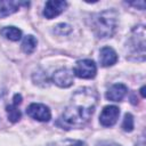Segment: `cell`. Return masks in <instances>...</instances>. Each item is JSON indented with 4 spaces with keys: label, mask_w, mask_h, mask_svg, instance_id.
<instances>
[{
    "label": "cell",
    "mask_w": 146,
    "mask_h": 146,
    "mask_svg": "<svg viewBox=\"0 0 146 146\" xmlns=\"http://www.w3.org/2000/svg\"><path fill=\"white\" fill-rule=\"evenodd\" d=\"M97 99V92L91 88L76 90L57 121V124L66 130L83 127L95 112Z\"/></svg>",
    "instance_id": "6da1fadb"
},
{
    "label": "cell",
    "mask_w": 146,
    "mask_h": 146,
    "mask_svg": "<svg viewBox=\"0 0 146 146\" xmlns=\"http://www.w3.org/2000/svg\"><path fill=\"white\" fill-rule=\"evenodd\" d=\"M92 30L98 38L106 39L111 38L117 24V14L115 10H104L102 13L96 14L92 17Z\"/></svg>",
    "instance_id": "7a4b0ae2"
},
{
    "label": "cell",
    "mask_w": 146,
    "mask_h": 146,
    "mask_svg": "<svg viewBox=\"0 0 146 146\" xmlns=\"http://www.w3.org/2000/svg\"><path fill=\"white\" fill-rule=\"evenodd\" d=\"M74 75H76L78 78L81 79H92L95 78L96 73H97V67L94 60L91 59H82V60H78L74 70H73Z\"/></svg>",
    "instance_id": "3957f363"
},
{
    "label": "cell",
    "mask_w": 146,
    "mask_h": 146,
    "mask_svg": "<svg viewBox=\"0 0 146 146\" xmlns=\"http://www.w3.org/2000/svg\"><path fill=\"white\" fill-rule=\"evenodd\" d=\"M26 113L29 116L40 122H48L51 117V112L49 107L39 103H33L29 105V107L26 108Z\"/></svg>",
    "instance_id": "277c9868"
},
{
    "label": "cell",
    "mask_w": 146,
    "mask_h": 146,
    "mask_svg": "<svg viewBox=\"0 0 146 146\" xmlns=\"http://www.w3.org/2000/svg\"><path fill=\"white\" fill-rule=\"evenodd\" d=\"M52 82L60 88L71 87L74 82V73L70 68H59L54 73Z\"/></svg>",
    "instance_id": "5b68a950"
},
{
    "label": "cell",
    "mask_w": 146,
    "mask_h": 146,
    "mask_svg": "<svg viewBox=\"0 0 146 146\" xmlns=\"http://www.w3.org/2000/svg\"><path fill=\"white\" fill-rule=\"evenodd\" d=\"M120 115V110L119 107L114 106V105H108L105 106L100 113L99 116V122L104 127H112L113 124H115V122L117 121Z\"/></svg>",
    "instance_id": "8992f818"
},
{
    "label": "cell",
    "mask_w": 146,
    "mask_h": 146,
    "mask_svg": "<svg viewBox=\"0 0 146 146\" xmlns=\"http://www.w3.org/2000/svg\"><path fill=\"white\" fill-rule=\"evenodd\" d=\"M131 41L133 43V49L139 51V55L144 59L145 57V26L139 25L136 26L132 30V35H131Z\"/></svg>",
    "instance_id": "52a82bcc"
},
{
    "label": "cell",
    "mask_w": 146,
    "mask_h": 146,
    "mask_svg": "<svg viewBox=\"0 0 146 146\" xmlns=\"http://www.w3.org/2000/svg\"><path fill=\"white\" fill-rule=\"evenodd\" d=\"M67 6L66 1H60V0H49L46 2L44 9H43V16L48 19H51L59 14H62Z\"/></svg>",
    "instance_id": "ba28073f"
},
{
    "label": "cell",
    "mask_w": 146,
    "mask_h": 146,
    "mask_svg": "<svg viewBox=\"0 0 146 146\" xmlns=\"http://www.w3.org/2000/svg\"><path fill=\"white\" fill-rule=\"evenodd\" d=\"M99 62H100V65L104 67L112 66L117 62V55L113 48L104 47L99 52Z\"/></svg>",
    "instance_id": "9c48e42d"
},
{
    "label": "cell",
    "mask_w": 146,
    "mask_h": 146,
    "mask_svg": "<svg viewBox=\"0 0 146 146\" xmlns=\"http://www.w3.org/2000/svg\"><path fill=\"white\" fill-rule=\"evenodd\" d=\"M128 92V88L122 83L113 84L107 91H106V98L112 102H120L124 98V96Z\"/></svg>",
    "instance_id": "30bf717a"
},
{
    "label": "cell",
    "mask_w": 146,
    "mask_h": 146,
    "mask_svg": "<svg viewBox=\"0 0 146 146\" xmlns=\"http://www.w3.org/2000/svg\"><path fill=\"white\" fill-rule=\"evenodd\" d=\"M21 5L29 6V2H19V1H0V18L9 16L16 13Z\"/></svg>",
    "instance_id": "8fae6325"
},
{
    "label": "cell",
    "mask_w": 146,
    "mask_h": 146,
    "mask_svg": "<svg viewBox=\"0 0 146 146\" xmlns=\"http://www.w3.org/2000/svg\"><path fill=\"white\" fill-rule=\"evenodd\" d=\"M0 34L8 40L18 41L22 36V31L15 26H7V27H3L0 30Z\"/></svg>",
    "instance_id": "7c38bea8"
},
{
    "label": "cell",
    "mask_w": 146,
    "mask_h": 146,
    "mask_svg": "<svg viewBox=\"0 0 146 146\" xmlns=\"http://www.w3.org/2000/svg\"><path fill=\"white\" fill-rule=\"evenodd\" d=\"M36 48V39L33 35H26L22 42V50L25 54H32Z\"/></svg>",
    "instance_id": "4fadbf2b"
},
{
    "label": "cell",
    "mask_w": 146,
    "mask_h": 146,
    "mask_svg": "<svg viewBox=\"0 0 146 146\" xmlns=\"http://www.w3.org/2000/svg\"><path fill=\"white\" fill-rule=\"evenodd\" d=\"M6 111H7V115H8V119L10 122L15 123V122H18L19 119H21V111L18 110V107L14 104L11 105H8L6 107Z\"/></svg>",
    "instance_id": "5bb4252c"
},
{
    "label": "cell",
    "mask_w": 146,
    "mask_h": 146,
    "mask_svg": "<svg viewBox=\"0 0 146 146\" xmlns=\"http://www.w3.org/2000/svg\"><path fill=\"white\" fill-rule=\"evenodd\" d=\"M122 129L127 132H131L133 130V117L130 113H127L124 115L123 123H122Z\"/></svg>",
    "instance_id": "9a60e30c"
},
{
    "label": "cell",
    "mask_w": 146,
    "mask_h": 146,
    "mask_svg": "<svg viewBox=\"0 0 146 146\" xmlns=\"http://www.w3.org/2000/svg\"><path fill=\"white\" fill-rule=\"evenodd\" d=\"M54 32L57 33V34H67V33L71 32V27L67 24H58V25L55 26Z\"/></svg>",
    "instance_id": "2e32d148"
},
{
    "label": "cell",
    "mask_w": 146,
    "mask_h": 146,
    "mask_svg": "<svg viewBox=\"0 0 146 146\" xmlns=\"http://www.w3.org/2000/svg\"><path fill=\"white\" fill-rule=\"evenodd\" d=\"M33 80H34L35 83H38V84H40V86H41V82H48V79H47V74H46V73L42 75V78H40L39 74L35 72V73L33 74Z\"/></svg>",
    "instance_id": "e0dca14e"
},
{
    "label": "cell",
    "mask_w": 146,
    "mask_h": 146,
    "mask_svg": "<svg viewBox=\"0 0 146 146\" xmlns=\"http://www.w3.org/2000/svg\"><path fill=\"white\" fill-rule=\"evenodd\" d=\"M97 146H121V145L113 143V141H100L97 144Z\"/></svg>",
    "instance_id": "ac0fdd59"
},
{
    "label": "cell",
    "mask_w": 146,
    "mask_h": 146,
    "mask_svg": "<svg viewBox=\"0 0 146 146\" xmlns=\"http://www.w3.org/2000/svg\"><path fill=\"white\" fill-rule=\"evenodd\" d=\"M21 103H22V96H21L19 94H16V95L14 96V103H13V104L17 106V105H19Z\"/></svg>",
    "instance_id": "d6986e66"
},
{
    "label": "cell",
    "mask_w": 146,
    "mask_h": 146,
    "mask_svg": "<svg viewBox=\"0 0 146 146\" xmlns=\"http://www.w3.org/2000/svg\"><path fill=\"white\" fill-rule=\"evenodd\" d=\"M66 146H87V145L81 140H75V141H72L71 144H68Z\"/></svg>",
    "instance_id": "ffe728a7"
},
{
    "label": "cell",
    "mask_w": 146,
    "mask_h": 146,
    "mask_svg": "<svg viewBox=\"0 0 146 146\" xmlns=\"http://www.w3.org/2000/svg\"><path fill=\"white\" fill-rule=\"evenodd\" d=\"M140 94H141L143 97H145V87H141V89H140Z\"/></svg>",
    "instance_id": "44dd1931"
}]
</instances>
